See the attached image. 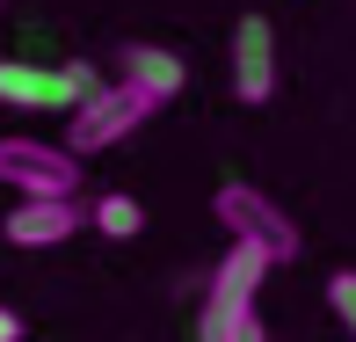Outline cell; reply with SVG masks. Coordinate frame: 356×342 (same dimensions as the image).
Segmentation results:
<instances>
[{
	"label": "cell",
	"mask_w": 356,
	"mask_h": 342,
	"mask_svg": "<svg viewBox=\"0 0 356 342\" xmlns=\"http://www.w3.org/2000/svg\"><path fill=\"white\" fill-rule=\"evenodd\" d=\"M0 342H22V313L15 306H0Z\"/></svg>",
	"instance_id": "12"
},
{
	"label": "cell",
	"mask_w": 356,
	"mask_h": 342,
	"mask_svg": "<svg viewBox=\"0 0 356 342\" xmlns=\"http://www.w3.org/2000/svg\"><path fill=\"white\" fill-rule=\"evenodd\" d=\"M0 182L15 197H80V153L66 139H0Z\"/></svg>",
	"instance_id": "3"
},
{
	"label": "cell",
	"mask_w": 356,
	"mask_h": 342,
	"mask_svg": "<svg viewBox=\"0 0 356 342\" xmlns=\"http://www.w3.org/2000/svg\"><path fill=\"white\" fill-rule=\"evenodd\" d=\"M225 342H269V328H262V313H248V320H233V335Z\"/></svg>",
	"instance_id": "11"
},
{
	"label": "cell",
	"mask_w": 356,
	"mask_h": 342,
	"mask_svg": "<svg viewBox=\"0 0 356 342\" xmlns=\"http://www.w3.org/2000/svg\"><path fill=\"white\" fill-rule=\"evenodd\" d=\"M153 109H160V102H153V95H138L131 80H109V88L88 95V102H73V117H66V146H73L80 160H88V153H109V146H124L145 117H153Z\"/></svg>",
	"instance_id": "2"
},
{
	"label": "cell",
	"mask_w": 356,
	"mask_h": 342,
	"mask_svg": "<svg viewBox=\"0 0 356 342\" xmlns=\"http://www.w3.org/2000/svg\"><path fill=\"white\" fill-rule=\"evenodd\" d=\"M233 95L240 102L277 95V29H269V15H240V29H233Z\"/></svg>",
	"instance_id": "7"
},
{
	"label": "cell",
	"mask_w": 356,
	"mask_h": 342,
	"mask_svg": "<svg viewBox=\"0 0 356 342\" xmlns=\"http://www.w3.org/2000/svg\"><path fill=\"white\" fill-rule=\"evenodd\" d=\"M88 226V204L80 197H15L8 219H0V240L8 248H58Z\"/></svg>",
	"instance_id": "6"
},
{
	"label": "cell",
	"mask_w": 356,
	"mask_h": 342,
	"mask_svg": "<svg viewBox=\"0 0 356 342\" xmlns=\"http://www.w3.org/2000/svg\"><path fill=\"white\" fill-rule=\"evenodd\" d=\"M262 277H269V263L254 248H225V263L211 270V284H204V313H197V335L204 342H225L233 335V320H248L254 313V291H262Z\"/></svg>",
	"instance_id": "4"
},
{
	"label": "cell",
	"mask_w": 356,
	"mask_h": 342,
	"mask_svg": "<svg viewBox=\"0 0 356 342\" xmlns=\"http://www.w3.org/2000/svg\"><path fill=\"white\" fill-rule=\"evenodd\" d=\"M88 226H95L102 240H138V233H145V204L124 197V189H109V197L88 204Z\"/></svg>",
	"instance_id": "9"
},
{
	"label": "cell",
	"mask_w": 356,
	"mask_h": 342,
	"mask_svg": "<svg viewBox=\"0 0 356 342\" xmlns=\"http://www.w3.org/2000/svg\"><path fill=\"white\" fill-rule=\"evenodd\" d=\"M102 88L88 66H37V59H0V102H15V109H73V102H88V95Z\"/></svg>",
	"instance_id": "5"
},
{
	"label": "cell",
	"mask_w": 356,
	"mask_h": 342,
	"mask_svg": "<svg viewBox=\"0 0 356 342\" xmlns=\"http://www.w3.org/2000/svg\"><path fill=\"white\" fill-rule=\"evenodd\" d=\"M0 8H8V0H0Z\"/></svg>",
	"instance_id": "13"
},
{
	"label": "cell",
	"mask_w": 356,
	"mask_h": 342,
	"mask_svg": "<svg viewBox=\"0 0 356 342\" xmlns=\"http://www.w3.org/2000/svg\"><path fill=\"white\" fill-rule=\"evenodd\" d=\"M211 211H218V226L240 240V248H254L269 270L277 263H298V248H305V233H298V219L269 197V189H254V182H225L218 197H211Z\"/></svg>",
	"instance_id": "1"
},
{
	"label": "cell",
	"mask_w": 356,
	"mask_h": 342,
	"mask_svg": "<svg viewBox=\"0 0 356 342\" xmlns=\"http://www.w3.org/2000/svg\"><path fill=\"white\" fill-rule=\"evenodd\" d=\"M124 73L117 80H131L138 95H153V102H175V95L189 88V59H175L168 44H124Z\"/></svg>",
	"instance_id": "8"
},
{
	"label": "cell",
	"mask_w": 356,
	"mask_h": 342,
	"mask_svg": "<svg viewBox=\"0 0 356 342\" xmlns=\"http://www.w3.org/2000/svg\"><path fill=\"white\" fill-rule=\"evenodd\" d=\"M327 306H334V320H342V335L356 342V270H334L327 277Z\"/></svg>",
	"instance_id": "10"
}]
</instances>
